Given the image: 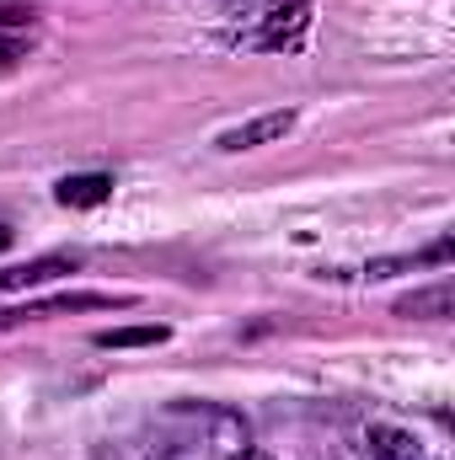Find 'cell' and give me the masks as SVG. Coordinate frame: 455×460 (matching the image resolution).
I'll return each mask as SVG.
<instances>
[{"mask_svg":"<svg viewBox=\"0 0 455 460\" xmlns=\"http://www.w3.org/2000/svg\"><path fill=\"white\" fill-rule=\"evenodd\" d=\"M306 27H311V0H263L252 11V22L230 43H241V49H273L279 54V49H300Z\"/></svg>","mask_w":455,"mask_h":460,"instance_id":"obj_1","label":"cell"},{"mask_svg":"<svg viewBox=\"0 0 455 460\" xmlns=\"http://www.w3.org/2000/svg\"><path fill=\"white\" fill-rule=\"evenodd\" d=\"M129 305H134V295H54V300H32V305L0 311V327L49 322V316H70V311H129Z\"/></svg>","mask_w":455,"mask_h":460,"instance_id":"obj_2","label":"cell"},{"mask_svg":"<svg viewBox=\"0 0 455 460\" xmlns=\"http://www.w3.org/2000/svg\"><path fill=\"white\" fill-rule=\"evenodd\" d=\"M290 128H295V113H290V108H279V113H257V118H246V123H236V128H226V134L215 139V150L241 155V150H257V145H279Z\"/></svg>","mask_w":455,"mask_h":460,"instance_id":"obj_3","label":"cell"},{"mask_svg":"<svg viewBox=\"0 0 455 460\" xmlns=\"http://www.w3.org/2000/svg\"><path fill=\"white\" fill-rule=\"evenodd\" d=\"M455 257V246H451V235H440L434 246H424V252H397V257H370L364 268H359V279H397V273H413V268H445Z\"/></svg>","mask_w":455,"mask_h":460,"instance_id":"obj_4","label":"cell"},{"mask_svg":"<svg viewBox=\"0 0 455 460\" xmlns=\"http://www.w3.org/2000/svg\"><path fill=\"white\" fill-rule=\"evenodd\" d=\"M364 450L375 460H424V439L413 429H397V423H370L364 429Z\"/></svg>","mask_w":455,"mask_h":460,"instance_id":"obj_5","label":"cell"},{"mask_svg":"<svg viewBox=\"0 0 455 460\" xmlns=\"http://www.w3.org/2000/svg\"><path fill=\"white\" fill-rule=\"evenodd\" d=\"M54 199H59L65 209H97V204L113 199V177H108V172H76V177H59Z\"/></svg>","mask_w":455,"mask_h":460,"instance_id":"obj_6","label":"cell"},{"mask_svg":"<svg viewBox=\"0 0 455 460\" xmlns=\"http://www.w3.org/2000/svg\"><path fill=\"white\" fill-rule=\"evenodd\" d=\"M59 273H76V257H32V262H11L0 268V289H38Z\"/></svg>","mask_w":455,"mask_h":460,"instance_id":"obj_7","label":"cell"},{"mask_svg":"<svg viewBox=\"0 0 455 460\" xmlns=\"http://www.w3.org/2000/svg\"><path fill=\"white\" fill-rule=\"evenodd\" d=\"M455 305L451 284H434V289H418V295H407V300H397V316H424V322H445Z\"/></svg>","mask_w":455,"mask_h":460,"instance_id":"obj_8","label":"cell"},{"mask_svg":"<svg viewBox=\"0 0 455 460\" xmlns=\"http://www.w3.org/2000/svg\"><path fill=\"white\" fill-rule=\"evenodd\" d=\"M172 332L161 322H145V327H113V332H97V348H156L166 343Z\"/></svg>","mask_w":455,"mask_h":460,"instance_id":"obj_9","label":"cell"},{"mask_svg":"<svg viewBox=\"0 0 455 460\" xmlns=\"http://www.w3.org/2000/svg\"><path fill=\"white\" fill-rule=\"evenodd\" d=\"M236 460H273V456H263V450H241Z\"/></svg>","mask_w":455,"mask_h":460,"instance_id":"obj_10","label":"cell"},{"mask_svg":"<svg viewBox=\"0 0 455 460\" xmlns=\"http://www.w3.org/2000/svg\"><path fill=\"white\" fill-rule=\"evenodd\" d=\"M5 241H11V230H0V246H5Z\"/></svg>","mask_w":455,"mask_h":460,"instance_id":"obj_11","label":"cell"}]
</instances>
